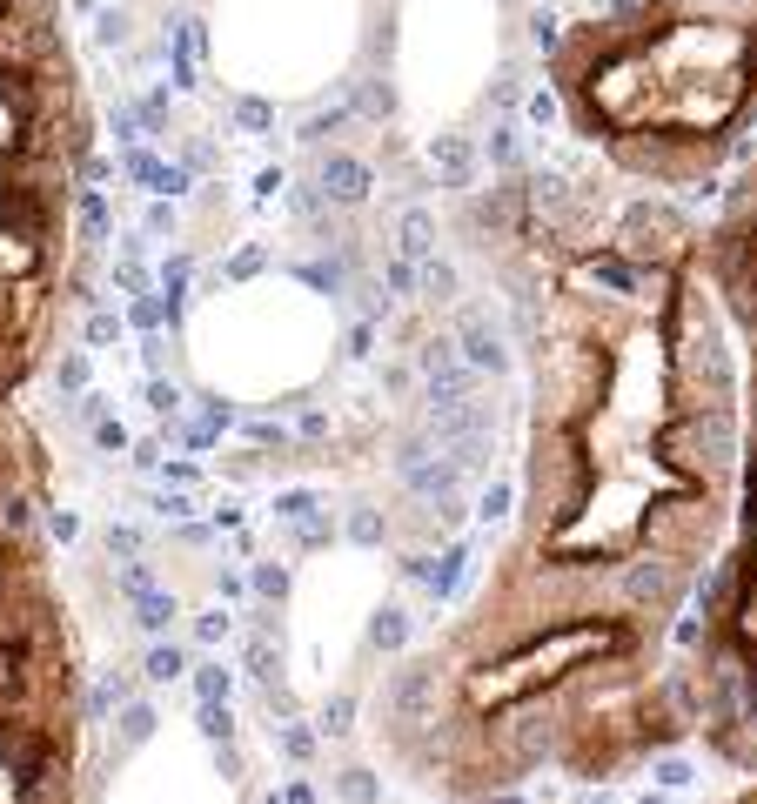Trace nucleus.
Segmentation results:
<instances>
[{
  "label": "nucleus",
  "mask_w": 757,
  "mask_h": 804,
  "mask_svg": "<svg viewBox=\"0 0 757 804\" xmlns=\"http://www.w3.org/2000/svg\"><path fill=\"white\" fill-rule=\"evenodd\" d=\"M41 195L47 188H27V181H7V188H0V228L27 248L47 242V201Z\"/></svg>",
  "instance_id": "nucleus-1"
},
{
  "label": "nucleus",
  "mask_w": 757,
  "mask_h": 804,
  "mask_svg": "<svg viewBox=\"0 0 757 804\" xmlns=\"http://www.w3.org/2000/svg\"><path fill=\"white\" fill-rule=\"evenodd\" d=\"M322 188H329L335 201H362L369 195V168H362L356 155H329L322 161Z\"/></svg>",
  "instance_id": "nucleus-2"
},
{
  "label": "nucleus",
  "mask_w": 757,
  "mask_h": 804,
  "mask_svg": "<svg viewBox=\"0 0 757 804\" xmlns=\"http://www.w3.org/2000/svg\"><path fill=\"white\" fill-rule=\"evenodd\" d=\"M463 356H469V369H503V342H496V329L483 315L463 322Z\"/></svg>",
  "instance_id": "nucleus-3"
},
{
  "label": "nucleus",
  "mask_w": 757,
  "mask_h": 804,
  "mask_svg": "<svg viewBox=\"0 0 757 804\" xmlns=\"http://www.w3.org/2000/svg\"><path fill=\"white\" fill-rule=\"evenodd\" d=\"M0 108L14 114L21 128H34V114H41V94H34V74H0Z\"/></svg>",
  "instance_id": "nucleus-4"
},
{
  "label": "nucleus",
  "mask_w": 757,
  "mask_h": 804,
  "mask_svg": "<svg viewBox=\"0 0 757 804\" xmlns=\"http://www.w3.org/2000/svg\"><path fill=\"white\" fill-rule=\"evenodd\" d=\"M402 255H409V262H429V255H436V228H429L423 208L402 215Z\"/></svg>",
  "instance_id": "nucleus-5"
},
{
  "label": "nucleus",
  "mask_w": 757,
  "mask_h": 804,
  "mask_svg": "<svg viewBox=\"0 0 757 804\" xmlns=\"http://www.w3.org/2000/svg\"><path fill=\"white\" fill-rule=\"evenodd\" d=\"M664 516H670V523H711V516L697 510V503H670ZM644 536L657 543V550H677V530H664V523H644Z\"/></svg>",
  "instance_id": "nucleus-6"
},
{
  "label": "nucleus",
  "mask_w": 757,
  "mask_h": 804,
  "mask_svg": "<svg viewBox=\"0 0 757 804\" xmlns=\"http://www.w3.org/2000/svg\"><path fill=\"white\" fill-rule=\"evenodd\" d=\"M436 168H443L449 188H469V168H476V161H469L463 141H436Z\"/></svg>",
  "instance_id": "nucleus-7"
},
{
  "label": "nucleus",
  "mask_w": 757,
  "mask_h": 804,
  "mask_svg": "<svg viewBox=\"0 0 757 804\" xmlns=\"http://www.w3.org/2000/svg\"><path fill=\"white\" fill-rule=\"evenodd\" d=\"M134 603H141V630H161L168 617H175V597H161V590H141Z\"/></svg>",
  "instance_id": "nucleus-8"
},
{
  "label": "nucleus",
  "mask_w": 757,
  "mask_h": 804,
  "mask_svg": "<svg viewBox=\"0 0 757 804\" xmlns=\"http://www.w3.org/2000/svg\"><path fill=\"white\" fill-rule=\"evenodd\" d=\"M148 677H155V684L181 677V650H175V644H155V650H148Z\"/></svg>",
  "instance_id": "nucleus-9"
},
{
  "label": "nucleus",
  "mask_w": 757,
  "mask_h": 804,
  "mask_svg": "<svg viewBox=\"0 0 757 804\" xmlns=\"http://www.w3.org/2000/svg\"><path fill=\"white\" fill-rule=\"evenodd\" d=\"M195 691H201V704H228V670L208 664V670L195 677Z\"/></svg>",
  "instance_id": "nucleus-10"
},
{
  "label": "nucleus",
  "mask_w": 757,
  "mask_h": 804,
  "mask_svg": "<svg viewBox=\"0 0 757 804\" xmlns=\"http://www.w3.org/2000/svg\"><path fill=\"white\" fill-rule=\"evenodd\" d=\"M369 637H376L382 650H396L402 637H409V624H402V610H382V617H376V630H369Z\"/></svg>",
  "instance_id": "nucleus-11"
},
{
  "label": "nucleus",
  "mask_w": 757,
  "mask_h": 804,
  "mask_svg": "<svg viewBox=\"0 0 757 804\" xmlns=\"http://www.w3.org/2000/svg\"><path fill=\"white\" fill-rule=\"evenodd\" d=\"M148 731H155V711H148V704H128V717H121V737H128V744H141Z\"/></svg>",
  "instance_id": "nucleus-12"
},
{
  "label": "nucleus",
  "mask_w": 757,
  "mask_h": 804,
  "mask_svg": "<svg viewBox=\"0 0 757 804\" xmlns=\"http://www.w3.org/2000/svg\"><path fill=\"white\" fill-rule=\"evenodd\" d=\"M342 798H349V804H376V784H369V771H342Z\"/></svg>",
  "instance_id": "nucleus-13"
},
{
  "label": "nucleus",
  "mask_w": 757,
  "mask_h": 804,
  "mask_svg": "<svg viewBox=\"0 0 757 804\" xmlns=\"http://www.w3.org/2000/svg\"><path fill=\"white\" fill-rule=\"evenodd\" d=\"M349 717H356V704H349V697H329V711H322V731H349Z\"/></svg>",
  "instance_id": "nucleus-14"
},
{
  "label": "nucleus",
  "mask_w": 757,
  "mask_h": 804,
  "mask_svg": "<svg viewBox=\"0 0 757 804\" xmlns=\"http://www.w3.org/2000/svg\"><path fill=\"white\" fill-rule=\"evenodd\" d=\"M201 731L228 744V731H235V724H228V704H201Z\"/></svg>",
  "instance_id": "nucleus-15"
},
{
  "label": "nucleus",
  "mask_w": 757,
  "mask_h": 804,
  "mask_svg": "<svg viewBox=\"0 0 757 804\" xmlns=\"http://www.w3.org/2000/svg\"><path fill=\"white\" fill-rule=\"evenodd\" d=\"M161 315H175V309H168V302H155V295H141V302H134V322H141V329H155Z\"/></svg>",
  "instance_id": "nucleus-16"
},
{
  "label": "nucleus",
  "mask_w": 757,
  "mask_h": 804,
  "mask_svg": "<svg viewBox=\"0 0 757 804\" xmlns=\"http://www.w3.org/2000/svg\"><path fill=\"white\" fill-rule=\"evenodd\" d=\"M255 590H262V597H282V590H289V577H282L275 563H262V570H255Z\"/></svg>",
  "instance_id": "nucleus-17"
},
{
  "label": "nucleus",
  "mask_w": 757,
  "mask_h": 804,
  "mask_svg": "<svg viewBox=\"0 0 757 804\" xmlns=\"http://www.w3.org/2000/svg\"><path fill=\"white\" fill-rule=\"evenodd\" d=\"M429 295H456V268L429 262Z\"/></svg>",
  "instance_id": "nucleus-18"
},
{
  "label": "nucleus",
  "mask_w": 757,
  "mask_h": 804,
  "mask_svg": "<svg viewBox=\"0 0 757 804\" xmlns=\"http://www.w3.org/2000/svg\"><path fill=\"white\" fill-rule=\"evenodd\" d=\"M81 222H88V235H101V228H108V208H101V195L81 201Z\"/></svg>",
  "instance_id": "nucleus-19"
},
{
  "label": "nucleus",
  "mask_w": 757,
  "mask_h": 804,
  "mask_svg": "<svg viewBox=\"0 0 757 804\" xmlns=\"http://www.w3.org/2000/svg\"><path fill=\"white\" fill-rule=\"evenodd\" d=\"M235 121H242V128H268V121H275V114H268L262 101H242V108H235Z\"/></svg>",
  "instance_id": "nucleus-20"
},
{
  "label": "nucleus",
  "mask_w": 757,
  "mask_h": 804,
  "mask_svg": "<svg viewBox=\"0 0 757 804\" xmlns=\"http://www.w3.org/2000/svg\"><path fill=\"white\" fill-rule=\"evenodd\" d=\"M349 536H356V543H382V523H376V516H369V510H362L356 523H349Z\"/></svg>",
  "instance_id": "nucleus-21"
},
{
  "label": "nucleus",
  "mask_w": 757,
  "mask_h": 804,
  "mask_svg": "<svg viewBox=\"0 0 757 804\" xmlns=\"http://www.w3.org/2000/svg\"><path fill=\"white\" fill-rule=\"evenodd\" d=\"M81 382H88V362L67 356V362H61V389H81Z\"/></svg>",
  "instance_id": "nucleus-22"
},
{
  "label": "nucleus",
  "mask_w": 757,
  "mask_h": 804,
  "mask_svg": "<svg viewBox=\"0 0 757 804\" xmlns=\"http://www.w3.org/2000/svg\"><path fill=\"white\" fill-rule=\"evenodd\" d=\"M108 550H114V557H134V550H141V536H134V530H108Z\"/></svg>",
  "instance_id": "nucleus-23"
},
{
  "label": "nucleus",
  "mask_w": 757,
  "mask_h": 804,
  "mask_svg": "<svg viewBox=\"0 0 757 804\" xmlns=\"http://www.w3.org/2000/svg\"><path fill=\"white\" fill-rule=\"evenodd\" d=\"M222 630H228V617H201L195 637H201V644H222Z\"/></svg>",
  "instance_id": "nucleus-24"
},
{
  "label": "nucleus",
  "mask_w": 757,
  "mask_h": 804,
  "mask_svg": "<svg viewBox=\"0 0 757 804\" xmlns=\"http://www.w3.org/2000/svg\"><path fill=\"white\" fill-rule=\"evenodd\" d=\"M114 329H121L114 315H94V322H88V342H114Z\"/></svg>",
  "instance_id": "nucleus-25"
},
{
  "label": "nucleus",
  "mask_w": 757,
  "mask_h": 804,
  "mask_svg": "<svg viewBox=\"0 0 757 804\" xmlns=\"http://www.w3.org/2000/svg\"><path fill=\"white\" fill-rule=\"evenodd\" d=\"M282 744H289V758H309V751H315V737H309V731H289Z\"/></svg>",
  "instance_id": "nucleus-26"
},
{
  "label": "nucleus",
  "mask_w": 757,
  "mask_h": 804,
  "mask_svg": "<svg viewBox=\"0 0 757 804\" xmlns=\"http://www.w3.org/2000/svg\"><path fill=\"white\" fill-rule=\"evenodd\" d=\"M155 409H161V416H175V409H181V396L168 389V382H155Z\"/></svg>",
  "instance_id": "nucleus-27"
},
{
  "label": "nucleus",
  "mask_w": 757,
  "mask_h": 804,
  "mask_svg": "<svg viewBox=\"0 0 757 804\" xmlns=\"http://www.w3.org/2000/svg\"><path fill=\"white\" fill-rule=\"evenodd\" d=\"M94 443H101V449H121L128 436H121V423H101V429H94Z\"/></svg>",
  "instance_id": "nucleus-28"
},
{
  "label": "nucleus",
  "mask_w": 757,
  "mask_h": 804,
  "mask_svg": "<svg viewBox=\"0 0 757 804\" xmlns=\"http://www.w3.org/2000/svg\"><path fill=\"white\" fill-rule=\"evenodd\" d=\"M47 530H54V536H61V543H67V536L81 530V523H74V516H67V510H54V516H47Z\"/></svg>",
  "instance_id": "nucleus-29"
},
{
  "label": "nucleus",
  "mask_w": 757,
  "mask_h": 804,
  "mask_svg": "<svg viewBox=\"0 0 757 804\" xmlns=\"http://www.w3.org/2000/svg\"><path fill=\"white\" fill-rule=\"evenodd\" d=\"M644 804H664V798H644Z\"/></svg>",
  "instance_id": "nucleus-30"
}]
</instances>
